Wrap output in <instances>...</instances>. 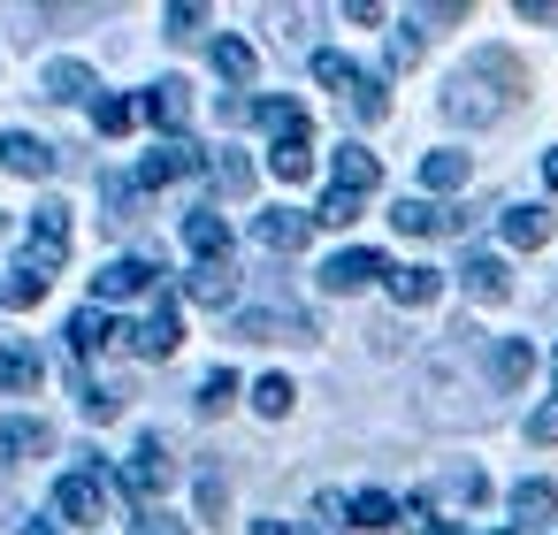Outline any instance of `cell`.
<instances>
[{"label": "cell", "mask_w": 558, "mask_h": 535, "mask_svg": "<svg viewBox=\"0 0 558 535\" xmlns=\"http://www.w3.org/2000/svg\"><path fill=\"white\" fill-rule=\"evenodd\" d=\"M489 77H512V62H505V54H482L474 70H459V77L444 85V115H451V123H497V115H505V93H489Z\"/></svg>", "instance_id": "1"}, {"label": "cell", "mask_w": 558, "mask_h": 535, "mask_svg": "<svg viewBox=\"0 0 558 535\" xmlns=\"http://www.w3.org/2000/svg\"><path fill=\"white\" fill-rule=\"evenodd\" d=\"M177 482V459H169V443L161 436H138V451L123 459V489L138 497V512H154V497Z\"/></svg>", "instance_id": "2"}, {"label": "cell", "mask_w": 558, "mask_h": 535, "mask_svg": "<svg viewBox=\"0 0 558 535\" xmlns=\"http://www.w3.org/2000/svg\"><path fill=\"white\" fill-rule=\"evenodd\" d=\"M123 344H131L138 360H169V352L184 344V314H177V299H154V306L123 329Z\"/></svg>", "instance_id": "3"}, {"label": "cell", "mask_w": 558, "mask_h": 535, "mask_svg": "<svg viewBox=\"0 0 558 535\" xmlns=\"http://www.w3.org/2000/svg\"><path fill=\"white\" fill-rule=\"evenodd\" d=\"M54 512L77 520V527H100V520H108V482H100V466H70V474L54 482Z\"/></svg>", "instance_id": "4"}, {"label": "cell", "mask_w": 558, "mask_h": 535, "mask_svg": "<svg viewBox=\"0 0 558 535\" xmlns=\"http://www.w3.org/2000/svg\"><path fill=\"white\" fill-rule=\"evenodd\" d=\"M207 169V154L192 146V138H161L146 161H138V192H161V184H184V177H199Z\"/></svg>", "instance_id": "5"}, {"label": "cell", "mask_w": 558, "mask_h": 535, "mask_svg": "<svg viewBox=\"0 0 558 535\" xmlns=\"http://www.w3.org/2000/svg\"><path fill=\"white\" fill-rule=\"evenodd\" d=\"M62 253H70V207H62V199H47V207L32 215V238H24V260L54 276V268H62Z\"/></svg>", "instance_id": "6"}, {"label": "cell", "mask_w": 558, "mask_h": 535, "mask_svg": "<svg viewBox=\"0 0 558 535\" xmlns=\"http://www.w3.org/2000/svg\"><path fill=\"white\" fill-rule=\"evenodd\" d=\"M375 276H390V260L383 253H367V245H344V253H329L322 260V291H360V283H375Z\"/></svg>", "instance_id": "7"}, {"label": "cell", "mask_w": 558, "mask_h": 535, "mask_svg": "<svg viewBox=\"0 0 558 535\" xmlns=\"http://www.w3.org/2000/svg\"><path fill=\"white\" fill-rule=\"evenodd\" d=\"M93 291H100V306H108V299H146V291L161 299V268L131 253V260H108V268L93 276Z\"/></svg>", "instance_id": "8"}, {"label": "cell", "mask_w": 558, "mask_h": 535, "mask_svg": "<svg viewBox=\"0 0 558 535\" xmlns=\"http://www.w3.org/2000/svg\"><path fill=\"white\" fill-rule=\"evenodd\" d=\"M230 329H238L245 344H299V337H314V321H306V314H276V306H245Z\"/></svg>", "instance_id": "9"}, {"label": "cell", "mask_w": 558, "mask_h": 535, "mask_svg": "<svg viewBox=\"0 0 558 535\" xmlns=\"http://www.w3.org/2000/svg\"><path fill=\"white\" fill-rule=\"evenodd\" d=\"M138 115L161 131V138H184V115H192V85L184 77H161L146 100H138Z\"/></svg>", "instance_id": "10"}, {"label": "cell", "mask_w": 558, "mask_h": 535, "mask_svg": "<svg viewBox=\"0 0 558 535\" xmlns=\"http://www.w3.org/2000/svg\"><path fill=\"white\" fill-rule=\"evenodd\" d=\"M314 238V215H299V207H268L260 222H253V245L260 253H299Z\"/></svg>", "instance_id": "11"}, {"label": "cell", "mask_w": 558, "mask_h": 535, "mask_svg": "<svg viewBox=\"0 0 558 535\" xmlns=\"http://www.w3.org/2000/svg\"><path fill=\"white\" fill-rule=\"evenodd\" d=\"M54 146L47 138H32V131H0V169H9V177H54Z\"/></svg>", "instance_id": "12"}, {"label": "cell", "mask_w": 558, "mask_h": 535, "mask_svg": "<svg viewBox=\"0 0 558 535\" xmlns=\"http://www.w3.org/2000/svg\"><path fill=\"white\" fill-rule=\"evenodd\" d=\"M390 222H398L405 238H444V230H466V215H459V207H436V199H398V207H390Z\"/></svg>", "instance_id": "13"}, {"label": "cell", "mask_w": 558, "mask_h": 535, "mask_svg": "<svg viewBox=\"0 0 558 535\" xmlns=\"http://www.w3.org/2000/svg\"><path fill=\"white\" fill-rule=\"evenodd\" d=\"M459 283H466V299H482V306H505V299H512V268H505L497 253H466Z\"/></svg>", "instance_id": "14"}, {"label": "cell", "mask_w": 558, "mask_h": 535, "mask_svg": "<svg viewBox=\"0 0 558 535\" xmlns=\"http://www.w3.org/2000/svg\"><path fill=\"white\" fill-rule=\"evenodd\" d=\"M527 375H535V344H527V337H497V344H489V382H497V390H520Z\"/></svg>", "instance_id": "15"}, {"label": "cell", "mask_w": 558, "mask_h": 535, "mask_svg": "<svg viewBox=\"0 0 558 535\" xmlns=\"http://www.w3.org/2000/svg\"><path fill=\"white\" fill-rule=\"evenodd\" d=\"M512 520H520V527H550V520H558V482H543V474L512 482Z\"/></svg>", "instance_id": "16"}, {"label": "cell", "mask_w": 558, "mask_h": 535, "mask_svg": "<svg viewBox=\"0 0 558 535\" xmlns=\"http://www.w3.org/2000/svg\"><path fill=\"white\" fill-rule=\"evenodd\" d=\"M39 93H47V100H62V108H77V100H93V93H100V77H93L85 62H47Z\"/></svg>", "instance_id": "17"}, {"label": "cell", "mask_w": 558, "mask_h": 535, "mask_svg": "<svg viewBox=\"0 0 558 535\" xmlns=\"http://www.w3.org/2000/svg\"><path fill=\"white\" fill-rule=\"evenodd\" d=\"M329 169H337V192H352V199H367V192L383 184V161H375L367 146H337V161H329Z\"/></svg>", "instance_id": "18"}, {"label": "cell", "mask_w": 558, "mask_h": 535, "mask_svg": "<svg viewBox=\"0 0 558 535\" xmlns=\"http://www.w3.org/2000/svg\"><path fill=\"white\" fill-rule=\"evenodd\" d=\"M268 177H276V184H306V177H314V131H306V138H276V146H268Z\"/></svg>", "instance_id": "19"}, {"label": "cell", "mask_w": 558, "mask_h": 535, "mask_svg": "<svg viewBox=\"0 0 558 535\" xmlns=\"http://www.w3.org/2000/svg\"><path fill=\"white\" fill-rule=\"evenodd\" d=\"M184 291H192L199 306H230V299H238V268H230V260H199V268L184 276Z\"/></svg>", "instance_id": "20"}, {"label": "cell", "mask_w": 558, "mask_h": 535, "mask_svg": "<svg viewBox=\"0 0 558 535\" xmlns=\"http://www.w3.org/2000/svg\"><path fill=\"white\" fill-rule=\"evenodd\" d=\"M383 283H390V299H398V306H428V299L444 291V268H421V260H413V268H390Z\"/></svg>", "instance_id": "21"}, {"label": "cell", "mask_w": 558, "mask_h": 535, "mask_svg": "<svg viewBox=\"0 0 558 535\" xmlns=\"http://www.w3.org/2000/svg\"><path fill=\"white\" fill-rule=\"evenodd\" d=\"M108 337H123V329L108 321V306H77V314H70V352H77V360H93Z\"/></svg>", "instance_id": "22"}, {"label": "cell", "mask_w": 558, "mask_h": 535, "mask_svg": "<svg viewBox=\"0 0 558 535\" xmlns=\"http://www.w3.org/2000/svg\"><path fill=\"white\" fill-rule=\"evenodd\" d=\"M344 520L352 527H405V504L383 497V489H360V497H344Z\"/></svg>", "instance_id": "23"}, {"label": "cell", "mask_w": 558, "mask_h": 535, "mask_svg": "<svg viewBox=\"0 0 558 535\" xmlns=\"http://www.w3.org/2000/svg\"><path fill=\"white\" fill-rule=\"evenodd\" d=\"M47 443H54V428H47V421H32V413L0 421V459H32V451H47Z\"/></svg>", "instance_id": "24"}, {"label": "cell", "mask_w": 558, "mask_h": 535, "mask_svg": "<svg viewBox=\"0 0 558 535\" xmlns=\"http://www.w3.org/2000/svg\"><path fill=\"white\" fill-rule=\"evenodd\" d=\"M184 245L199 260H230V222L222 215H184Z\"/></svg>", "instance_id": "25"}, {"label": "cell", "mask_w": 558, "mask_h": 535, "mask_svg": "<svg viewBox=\"0 0 558 535\" xmlns=\"http://www.w3.org/2000/svg\"><path fill=\"white\" fill-rule=\"evenodd\" d=\"M47 283H54L47 268H32V260H16L9 276H0V306H39V299H47Z\"/></svg>", "instance_id": "26"}, {"label": "cell", "mask_w": 558, "mask_h": 535, "mask_svg": "<svg viewBox=\"0 0 558 535\" xmlns=\"http://www.w3.org/2000/svg\"><path fill=\"white\" fill-rule=\"evenodd\" d=\"M466 177H474L466 154H451V146H444V154H421V184H428V192H459Z\"/></svg>", "instance_id": "27"}, {"label": "cell", "mask_w": 558, "mask_h": 535, "mask_svg": "<svg viewBox=\"0 0 558 535\" xmlns=\"http://www.w3.org/2000/svg\"><path fill=\"white\" fill-rule=\"evenodd\" d=\"M505 245H520V253L550 245V215L543 207H505Z\"/></svg>", "instance_id": "28"}, {"label": "cell", "mask_w": 558, "mask_h": 535, "mask_svg": "<svg viewBox=\"0 0 558 535\" xmlns=\"http://www.w3.org/2000/svg\"><path fill=\"white\" fill-rule=\"evenodd\" d=\"M253 123L276 131V138H306V108L299 100H253Z\"/></svg>", "instance_id": "29"}, {"label": "cell", "mask_w": 558, "mask_h": 535, "mask_svg": "<svg viewBox=\"0 0 558 535\" xmlns=\"http://www.w3.org/2000/svg\"><path fill=\"white\" fill-rule=\"evenodd\" d=\"M39 352L32 344H9V352H0V390H39Z\"/></svg>", "instance_id": "30"}, {"label": "cell", "mask_w": 558, "mask_h": 535, "mask_svg": "<svg viewBox=\"0 0 558 535\" xmlns=\"http://www.w3.org/2000/svg\"><path fill=\"white\" fill-rule=\"evenodd\" d=\"M314 77H322L329 93H352V85H360V62L337 54V47H322V54H314Z\"/></svg>", "instance_id": "31"}, {"label": "cell", "mask_w": 558, "mask_h": 535, "mask_svg": "<svg viewBox=\"0 0 558 535\" xmlns=\"http://www.w3.org/2000/svg\"><path fill=\"white\" fill-rule=\"evenodd\" d=\"M344 100H352L360 123H383V115H390V93H383V77H367V70H360V85H352Z\"/></svg>", "instance_id": "32"}, {"label": "cell", "mask_w": 558, "mask_h": 535, "mask_svg": "<svg viewBox=\"0 0 558 535\" xmlns=\"http://www.w3.org/2000/svg\"><path fill=\"white\" fill-rule=\"evenodd\" d=\"M291 398H299V390H291V375H260V382H253V413H268V421H283V413H291Z\"/></svg>", "instance_id": "33"}, {"label": "cell", "mask_w": 558, "mask_h": 535, "mask_svg": "<svg viewBox=\"0 0 558 535\" xmlns=\"http://www.w3.org/2000/svg\"><path fill=\"white\" fill-rule=\"evenodd\" d=\"M215 70H222L230 85H253V47H245V39H215Z\"/></svg>", "instance_id": "34"}, {"label": "cell", "mask_w": 558, "mask_h": 535, "mask_svg": "<svg viewBox=\"0 0 558 535\" xmlns=\"http://www.w3.org/2000/svg\"><path fill=\"white\" fill-rule=\"evenodd\" d=\"M77 405H85L93 421H116V413H123V390H108V382H93V375H77Z\"/></svg>", "instance_id": "35"}, {"label": "cell", "mask_w": 558, "mask_h": 535, "mask_svg": "<svg viewBox=\"0 0 558 535\" xmlns=\"http://www.w3.org/2000/svg\"><path fill=\"white\" fill-rule=\"evenodd\" d=\"M93 123H100L108 138H123V131L138 123V108H131V100H116V93H100V100H93Z\"/></svg>", "instance_id": "36"}, {"label": "cell", "mask_w": 558, "mask_h": 535, "mask_svg": "<svg viewBox=\"0 0 558 535\" xmlns=\"http://www.w3.org/2000/svg\"><path fill=\"white\" fill-rule=\"evenodd\" d=\"M215 184H222L230 199H245V192H253V161H245V154H215Z\"/></svg>", "instance_id": "37"}, {"label": "cell", "mask_w": 558, "mask_h": 535, "mask_svg": "<svg viewBox=\"0 0 558 535\" xmlns=\"http://www.w3.org/2000/svg\"><path fill=\"white\" fill-rule=\"evenodd\" d=\"M100 199H108V222H131V207H138V177H100Z\"/></svg>", "instance_id": "38"}, {"label": "cell", "mask_w": 558, "mask_h": 535, "mask_svg": "<svg viewBox=\"0 0 558 535\" xmlns=\"http://www.w3.org/2000/svg\"><path fill=\"white\" fill-rule=\"evenodd\" d=\"M444 497H451V504H482V497H489V482H482L474 466H451V474H444Z\"/></svg>", "instance_id": "39"}, {"label": "cell", "mask_w": 558, "mask_h": 535, "mask_svg": "<svg viewBox=\"0 0 558 535\" xmlns=\"http://www.w3.org/2000/svg\"><path fill=\"white\" fill-rule=\"evenodd\" d=\"M413 62H421V16L390 32V70H413Z\"/></svg>", "instance_id": "40"}, {"label": "cell", "mask_w": 558, "mask_h": 535, "mask_svg": "<svg viewBox=\"0 0 558 535\" xmlns=\"http://www.w3.org/2000/svg\"><path fill=\"white\" fill-rule=\"evenodd\" d=\"M314 222H329V230H344V222H360V199H352V192H337V184H329V199H322V207H314Z\"/></svg>", "instance_id": "41"}, {"label": "cell", "mask_w": 558, "mask_h": 535, "mask_svg": "<svg viewBox=\"0 0 558 535\" xmlns=\"http://www.w3.org/2000/svg\"><path fill=\"white\" fill-rule=\"evenodd\" d=\"M230 398H238V375H230V367H215V375L199 382V413H222Z\"/></svg>", "instance_id": "42"}, {"label": "cell", "mask_w": 558, "mask_h": 535, "mask_svg": "<svg viewBox=\"0 0 558 535\" xmlns=\"http://www.w3.org/2000/svg\"><path fill=\"white\" fill-rule=\"evenodd\" d=\"M161 24H169V39H192V32L207 24V9H199V0H177V9H169Z\"/></svg>", "instance_id": "43"}, {"label": "cell", "mask_w": 558, "mask_h": 535, "mask_svg": "<svg viewBox=\"0 0 558 535\" xmlns=\"http://www.w3.org/2000/svg\"><path fill=\"white\" fill-rule=\"evenodd\" d=\"M527 443H558V405H543V413H527Z\"/></svg>", "instance_id": "44"}, {"label": "cell", "mask_w": 558, "mask_h": 535, "mask_svg": "<svg viewBox=\"0 0 558 535\" xmlns=\"http://www.w3.org/2000/svg\"><path fill=\"white\" fill-rule=\"evenodd\" d=\"M199 512L222 520V474H199Z\"/></svg>", "instance_id": "45"}, {"label": "cell", "mask_w": 558, "mask_h": 535, "mask_svg": "<svg viewBox=\"0 0 558 535\" xmlns=\"http://www.w3.org/2000/svg\"><path fill=\"white\" fill-rule=\"evenodd\" d=\"M138 535H184V520H169V512L154 504V512H138Z\"/></svg>", "instance_id": "46"}, {"label": "cell", "mask_w": 558, "mask_h": 535, "mask_svg": "<svg viewBox=\"0 0 558 535\" xmlns=\"http://www.w3.org/2000/svg\"><path fill=\"white\" fill-rule=\"evenodd\" d=\"M253 535H299L291 520H253Z\"/></svg>", "instance_id": "47"}, {"label": "cell", "mask_w": 558, "mask_h": 535, "mask_svg": "<svg viewBox=\"0 0 558 535\" xmlns=\"http://www.w3.org/2000/svg\"><path fill=\"white\" fill-rule=\"evenodd\" d=\"M543 184H550V192H558V146H550V154H543Z\"/></svg>", "instance_id": "48"}, {"label": "cell", "mask_w": 558, "mask_h": 535, "mask_svg": "<svg viewBox=\"0 0 558 535\" xmlns=\"http://www.w3.org/2000/svg\"><path fill=\"white\" fill-rule=\"evenodd\" d=\"M16 535H54V527H47V520H24V527H16Z\"/></svg>", "instance_id": "49"}, {"label": "cell", "mask_w": 558, "mask_h": 535, "mask_svg": "<svg viewBox=\"0 0 558 535\" xmlns=\"http://www.w3.org/2000/svg\"><path fill=\"white\" fill-rule=\"evenodd\" d=\"M550 375H558V352H550Z\"/></svg>", "instance_id": "50"}, {"label": "cell", "mask_w": 558, "mask_h": 535, "mask_svg": "<svg viewBox=\"0 0 558 535\" xmlns=\"http://www.w3.org/2000/svg\"><path fill=\"white\" fill-rule=\"evenodd\" d=\"M0 230H9V215H0Z\"/></svg>", "instance_id": "51"}]
</instances>
